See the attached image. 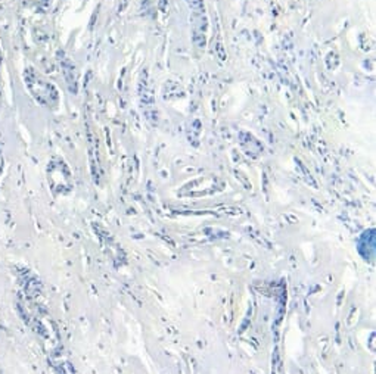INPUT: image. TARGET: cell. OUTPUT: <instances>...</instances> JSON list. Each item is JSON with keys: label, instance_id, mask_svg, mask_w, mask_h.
I'll return each instance as SVG.
<instances>
[{"label": "cell", "instance_id": "obj_1", "mask_svg": "<svg viewBox=\"0 0 376 374\" xmlns=\"http://www.w3.org/2000/svg\"><path fill=\"white\" fill-rule=\"evenodd\" d=\"M0 62H2V50H0Z\"/></svg>", "mask_w": 376, "mask_h": 374}]
</instances>
